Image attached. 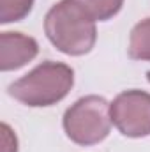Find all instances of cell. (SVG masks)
<instances>
[{"label":"cell","instance_id":"1","mask_svg":"<svg viewBox=\"0 0 150 152\" xmlns=\"http://www.w3.org/2000/svg\"><path fill=\"white\" fill-rule=\"evenodd\" d=\"M44 34L60 53L69 57L90 53L97 41L95 21L73 0H60L46 12Z\"/></svg>","mask_w":150,"mask_h":152},{"label":"cell","instance_id":"2","mask_svg":"<svg viewBox=\"0 0 150 152\" xmlns=\"http://www.w3.org/2000/svg\"><path fill=\"white\" fill-rule=\"evenodd\" d=\"M74 85V71L64 62L46 60L30 73L12 81L9 96L30 108H46L67 97Z\"/></svg>","mask_w":150,"mask_h":152},{"label":"cell","instance_id":"3","mask_svg":"<svg viewBox=\"0 0 150 152\" xmlns=\"http://www.w3.org/2000/svg\"><path fill=\"white\" fill-rule=\"evenodd\" d=\"M110 103L101 96H85L71 104L64 113V131L79 147H92L108 138L111 131Z\"/></svg>","mask_w":150,"mask_h":152},{"label":"cell","instance_id":"4","mask_svg":"<svg viewBox=\"0 0 150 152\" xmlns=\"http://www.w3.org/2000/svg\"><path fill=\"white\" fill-rule=\"evenodd\" d=\"M113 126L127 138L150 136V94L131 88L120 92L110 103Z\"/></svg>","mask_w":150,"mask_h":152},{"label":"cell","instance_id":"5","mask_svg":"<svg viewBox=\"0 0 150 152\" xmlns=\"http://www.w3.org/2000/svg\"><path fill=\"white\" fill-rule=\"evenodd\" d=\"M39 53L37 41L21 32H2L0 36V69L16 71L32 62Z\"/></svg>","mask_w":150,"mask_h":152},{"label":"cell","instance_id":"6","mask_svg":"<svg viewBox=\"0 0 150 152\" xmlns=\"http://www.w3.org/2000/svg\"><path fill=\"white\" fill-rule=\"evenodd\" d=\"M129 58L150 62V18L141 20L136 23L129 36V46H127Z\"/></svg>","mask_w":150,"mask_h":152},{"label":"cell","instance_id":"7","mask_svg":"<svg viewBox=\"0 0 150 152\" xmlns=\"http://www.w3.org/2000/svg\"><path fill=\"white\" fill-rule=\"evenodd\" d=\"M73 2L94 21L111 20L120 12L124 5V0H73Z\"/></svg>","mask_w":150,"mask_h":152},{"label":"cell","instance_id":"8","mask_svg":"<svg viewBox=\"0 0 150 152\" xmlns=\"http://www.w3.org/2000/svg\"><path fill=\"white\" fill-rule=\"evenodd\" d=\"M36 0H0V23H16L25 20L34 7Z\"/></svg>","mask_w":150,"mask_h":152},{"label":"cell","instance_id":"9","mask_svg":"<svg viewBox=\"0 0 150 152\" xmlns=\"http://www.w3.org/2000/svg\"><path fill=\"white\" fill-rule=\"evenodd\" d=\"M2 152H18V138L5 122L2 124Z\"/></svg>","mask_w":150,"mask_h":152},{"label":"cell","instance_id":"10","mask_svg":"<svg viewBox=\"0 0 150 152\" xmlns=\"http://www.w3.org/2000/svg\"><path fill=\"white\" fill-rule=\"evenodd\" d=\"M147 80H149V83H150V71L147 73Z\"/></svg>","mask_w":150,"mask_h":152}]
</instances>
